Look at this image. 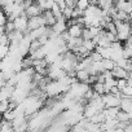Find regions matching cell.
I'll use <instances>...</instances> for the list:
<instances>
[{
    "mask_svg": "<svg viewBox=\"0 0 132 132\" xmlns=\"http://www.w3.org/2000/svg\"><path fill=\"white\" fill-rule=\"evenodd\" d=\"M102 101H104L106 109H109V108H119L122 100L118 98L117 96L111 95V93H108V95H104L102 96Z\"/></svg>",
    "mask_w": 132,
    "mask_h": 132,
    "instance_id": "6da1fadb",
    "label": "cell"
},
{
    "mask_svg": "<svg viewBox=\"0 0 132 132\" xmlns=\"http://www.w3.org/2000/svg\"><path fill=\"white\" fill-rule=\"evenodd\" d=\"M113 73V77L117 79V80H120V79H128V77H129V73L126 70V69H122V68H118V66H117V68L111 71Z\"/></svg>",
    "mask_w": 132,
    "mask_h": 132,
    "instance_id": "7a4b0ae2",
    "label": "cell"
},
{
    "mask_svg": "<svg viewBox=\"0 0 132 132\" xmlns=\"http://www.w3.org/2000/svg\"><path fill=\"white\" fill-rule=\"evenodd\" d=\"M83 30H84L83 26H80V25H73V26L69 27L68 31H69V34H70L71 38H82Z\"/></svg>",
    "mask_w": 132,
    "mask_h": 132,
    "instance_id": "3957f363",
    "label": "cell"
},
{
    "mask_svg": "<svg viewBox=\"0 0 132 132\" xmlns=\"http://www.w3.org/2000/svg\"><path fill=\"white\" fill-rule=\"evenodd\" d=\"M120 110L129 114L132 113V98H127V97H123L122 101H120Z\"/></svg>",
    "mask_w": 132,
    "mask_h": 132,
    "instance_id": "277c9868",
    "label": "cell"
},
{
    "mask_svg": "<svg viewBox=\"0 0 132 132\" xmlns=\"http://www.w3.org/2000/svg\"><path fill=\"white\" fill-rule=\"evenodd\" d=\"M43 17H44V20H45L48 27H53V26L57 23V18L54 17V14L52 13V11H47V12H44V13H43Z\"/></svg>",
    "mask_w": 132,
    "mask_h": 132,
    "instance_id": "5b68a950",
    "label": "cell"
},
{
    "mask_svg": "<svg viewBox=\"0 0 132 132\" xmlns=\"http://www.w3.org/2000/svg\"><path fill=\"white\" fill-rule=\"evenodd\" d=\"M91 75L87 70H80V71H77V79L79 83H87L89 80Z\"/></svg>",
    "mask_w": 132,
    "mask_h": 132,
    "instance_id": "8992f818",
    "label": "cell"
},
{
    "mask_svg": "<svg viewBox=\"0 0 132 132\" xmlns=\"http://www.w3.org/2000/svg\"><path fill=\"white\" fill-rule=\"evenodd\" d=\"M119 111H120V108H109L104 110V114L106 115V118H117Z\"/></svg>",
    "mask_w": 132,
    "mask_h": 132,
    "instance_id": "52a82bcc",
    "label": "cell"
},
{
    "mask_svg": "<svg viewBox=\"0 0 132 132\" xmlns=\"http://www.w3.org/2000/svg\"><path fill=\"white\" fill-rule=\"evenodd\" d=\"M102 63H104L105 71H113L117 68V63L113 60H102Z\"/></svg>",
    "mask_w": 132,
    "mask_h": 132,
    "instance_id": "ba28073f",
    "label": "cell"
},
{
    "mask_svg": "<svg viewBox=\"0 0 132 132\" xmlns=\"http://www.w3.org/2000/svg\"><path fill=\"white\" fill-rule=\"evenodd\" d=\"M93 91L96 93H98L100 96L106 95V88H105V84L104 83H95L93 84Z\"/></svg>",
    "mask_w": 132,
    "mask_h": 132,
    "instance_id": "9c48e42d",
    "label": "cell"
},
{
    "mask_svg": "<svg viewBox=\"0 0 132 132\" xmlns=\"http://www.w3.org/2000/svg\"><path fill=\"white\" fill-rule=\"evenodd\" d=\"M16 118H17V114H16L14 110H8V111L4 113V115H3V119L7 120V122H9V123H12Z\"/></svg>",
    "mask_w": 132,
    "mask_h": 132,
    "instance_id": "30bf717a",
    "label": "cell"
},
{
    "mask_svg": "<svg viewBox=\"0 0 132 132\" xmlns=\"http://www.w3.org/2000/svg\"><path fill=\"white\" fill-rule=\"evenodd\" d=\"M117 119H118V122H120V123H131V122H129V115H128L127 113L122 111V110L119 111Z\"/></svg>",
    "mask_w": 132,
    "mask_h": 132,
    "instance_id": "8fae6325",
    "label": "cell"
},
{
    "mask_svg": "<svg viewBox=\"0 0 132 132\" xmlns=\"http://www.w3.org/2000/svg\"><path fill=\"white\" fill-rule=\"evenodd\" d=\"M89 5H91V3L87 2V0H79V2L77 3V8L80 9V11H83V12H86L89 8Z\"/></svg>",
    "mask_w": 132,
    "mask_h": 132,
    "instance_id": "7c38bea8",
    "label": "cell"
},
{
    "mask_svg": "<svg viewBox=\"0 0 132 132\" xmlns=\"http://www.w3.org/2000/svg\"><path fill=\"white\" fill-rule=\"evenodd\" d=\"M83 47H86L91 53H92V52H95V51H96V48H97V45H96V43H95L93 40H84Z\"/></svg>",
    "mask_w": 132,
    "mask_h": 132,
    "instance_id": "4fadbf2b",
    "label": "cell"
},
{
    "mask_svg": "<svg viewBox=\"0 0 132 132\" xmlns=\"http://www.w3.org/2000/svg\"><path fill=\"white\" fill-rule=\"evenodd\" d=\"M91 58H92V61H93V62H101V61L104 60V58H102V56H101L98 52H96V51L91 53Z\"/></svg>",
    "mask_w": 132,
    "mask_h": 132,
    "instance_id": "5bb4252c",
    "label": "cell"
},
{
    "mask_svg": "<svg viewBox=\"0 0 132 132\" xmlns=\"http://www.w3.org/2000/svg\"><path fill=\"white\" fill-rule=\"evenodd\" d=\"M127 86H128V82H127L126 79H120V80H118L117 87H118V89H119L120 92H123V89H124Z\"/></svg>",
    "mask_w": 132,
    "mask_h": 132,
    "instance_id": "9a60e30c",
    "label": "cell"
},
{
    "mask_svg": "<svg viewBox=\"0 0 132 132\" xmlns=\"http://www.w3.org/2000/svg\"><path fill=\"white\" fill-rule=\"evenodd\" d=\"M56 4L58 5V8H60L62 12L68 8V7H66V2H65V0H58V2H56Z\"/></svg>",
    "mask_w": 132,
    "mask_h": 132,
    "instance_id": "2e32d148",
    "label": "cell"
}]
</instances>
